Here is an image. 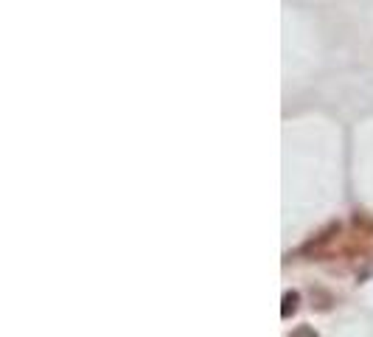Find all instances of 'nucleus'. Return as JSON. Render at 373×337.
<instances>
[{"mask_svg": "<svg viewBox=\"0 0 373 337\" xmlns=\"http://www.w3.org/2000/svg\"><path fill=\"white\" fill-rule=\"evenodd\" d=\"M295 309H298V295H295V292H289L286 298H283V318H289Z\"/></svg>", "mask_w": 373, "mask_h": 337, "instance_id": "obj_1", "label": "nucleus"}]
</instances>
